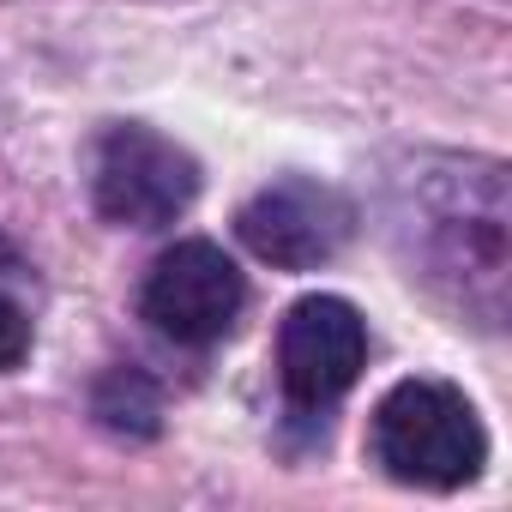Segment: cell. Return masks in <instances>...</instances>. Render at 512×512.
Wrapping results in <instances>:
<instances>
[{"mask_svg":"<svg viewBox=\"0 0 512 512\" xmlns=\"http://www.w3.org/2000/svg\"><path fill=\"white\" fill-rule=\"evenodd\" d=\"M506 223V169L494 157H422L392 187V235L410 278L476 326L506 320Z\"/></svg>","mask_w":512,"mask_h":512,"instance_id":"1","label":"cell"},{"mask_svg":"<svg viewBox=\"0 0 512 512\" xmlns=\"http://www.w3.org/2000/svg\"><path fill=\"white\" fill-rule=\"evenodd\" d=\"M368 452L374 464L404 482V488H464L482 476L488 464V428L476 416V404L446 386V380H398L368 422Z\"/></svg>","mask_w":512,"mask_h":512,"instance_id":"2","label":"cell"},{"mask_svg":"<svg viewBox=\"0 0 512 512\" xmlns=\"http://www.w3.org/2000/svg\"><path fill=\"white\" fill-rule=\"evenodd\" d=\"M199 193V163L169 133L121 121L97 139L91 157V199L121 229H169Z\"/></svg>","mask_w":512,"mask_h":512,"instance_id":"3","label":"cell"},{"mask_svg":"<svg viewBox=\"0 0 512 512\" xmlns=\"http://www.w3.org/2000/svg\"><path fill=\"white\" fill-rule=\"evenodd\" d=\"M368 368V320L344 296H302L278 326V380L284 404L302 422H326V410Z\"/></svg>","mask_w":512,"mask_h":512,"instance_id":"4","label":"cell"},{"mask_svg":"<svg viewBox=\"0 0 512 512\" xmlns=\"http://www.w3.org/2000/svg\"><path fill=\"white\" fill-rule=\"evenodd\" d=\"M235 235L247 241L253 260L284 266V272H314L338 260L344 241L356 235V205L332 181L284 175L235 211Z\"/></svg>","mask_w":512,"mask_h":512,"instance_id":"5","label":"cell"},{"mask_svg":"<svg viewBox=\"0 0 512 512\" xmlns=\"http://www.w3.org/2000/svg\"><path fill=\"white\" fill-rule=\"evenodd\" d=\"M241 302H247V284L217 241H175L169 253H157V266L145 272V290H139V314L163 338L193 350L217 344L241 320Z\"/></svg>","mask_w":512,"mask_h":512,"instance_id":"6","label":"cell"},{"mask_svg":"<svg viewBox=\"0 0 512 512\" xmlns=\"http://www.w3.org/2000/svg\"><path fill=\"white\" fill-rule=\"evenodd\" d=\"M97 422L109 434H127V440H151L157 434V416H163V398L157 386L139 374V368H109L97 380V398H91Z\"/></svg>","mask_w":512,"mask_h":512,"instance_id":"7","label":"cell"},{"mask_svg":"<svg viewBox=\"0 0 512 512\" xmlns=\"http://www.w3.org/2000/svg\"><path fill=\"white\" fill-rule=\"evenodd\" d=\"M31 356V320L13 296H0V374H13Z\"/></svg>","mask_w":512,"mask_h":512,"instance_id":"8","label":"cell"},{"mask_svg":"<svg viewBox=\"0 0 512 512\" xmlns=\"http://www.w3.org/2000/svg\"><path fill=\"white\" fill-rule=\"evenodd\" d=\"M0 260H7V247H0Z\"/></svg>","mask_w":512,"mask_h":512,"instance_id":"9","label":"cell"}]
</instances>
